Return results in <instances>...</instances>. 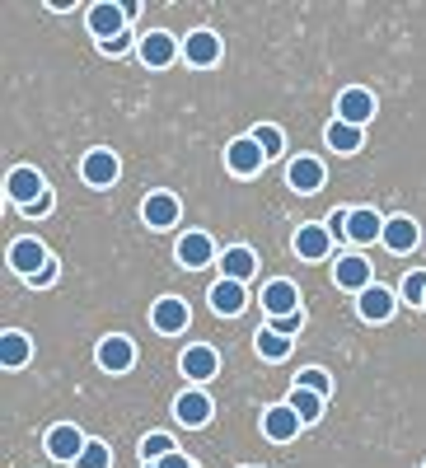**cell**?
<instances>
[{
    "instance_id": "836d02e7",
    "label": "cell",
    "mask_w": 426,
    "mask_h": 468,
    "mask_svg": "<svg viewBox=\"0 0 426 468\" xmlns=\"http://www.w3.org/2000/svg\"><path fill=\"white\" fill-rule=\"evenodd\" d=\"M408 304H426V271H408L403 277V291H399Z\"/></svg>"
},
{
    "instance_id": "f35d334b",
    "label": "cell",
    "mask_w": 426,
    "mask_h": 468,
    "mask_svg": "<svg viewBox=\"0 0 426 468\" xmlns=\"http://www.w3.org/2000/svg\"><path fill=\"white\" fill-rule=\"evenodd\" d=\"M154 468H192V459H187V454H178V450H174V454H169V459H160V463H154Z\"/></svg>"
},
{
    "instance_id": "3957f363",
    "label": "cell",
    "mask_w": 426,
    "mask_h": 468,
    "mask_svg": "<svg viewBox=\"0 0 426 468\" xmlns=\"http://www.w3.org/2000/svg\"><path fill=\"white\" fill-rule=\"evenodd\" d=\"M80 178L90 183V187H112V183H118L122 178V165H118V154H112V150H90L85 154V160H80Z\"/></svg>"
},
{
    "instance_id": "83f0119b",
    "label": "cell",
    "mask_w": 426,
    "mask_h": 468,
    "mask_svg": "<svg viewBox=\"0 0 426 468\" xmlns=\"http://www.w3.org/2000/svg\"><path fill=\"white\" fill-rule=\"evenodd\" d=\"M324 141H328V150H337V154H357L361 150V127H346V122H328V132H324Z\"/></svg>"
},
{
    "instance_id": "cb8c5ba5",
    "label": "cell",
    "mask_w": 426,
    "mask_h": 468,
    "mask_svg": "<svg viewBox=\"0 0 426 468\" xmlns=\"http://www.w3.org/2000/svg\"><path fill=\"white\" fill-rule=\"evenodd\" d=\"M346 239H357V244H375V239H384V220H379L370 207H357L352 220H346Z\"/></svg>"
},
{
    "instance_id": "277c9868",
    "label": "cell",
    "mask_w": 426,
    "mask_h": 468,
    "mask_svg": "<svg viewBox=\"0 0 426 468\" xmlns=\"http://www.w3.org/2000/svg\"><path fill=\"white\" fill-rule=\"evenodd\" d=\"M225 165H229V174L253 178V174L267 165V154H262V145H258L253 136H240V141H229V145H225Z\"/></svg>"
},
{
    "instance_id": "8fae6325",
    "label": "cell",
    "mask_w": 426,
    "mask_h": 468,
    "mask_svg": "<svg viewBox=\"0 0 426 468\" xmlns=\"http://www.w3.org/2000/svg\"><path fill=\"white\" fill-rule=\"evenodd\" d=\"M178 197L174 192H150V197L141 202V220L150 225V229H174L178 225Z\"/></svg>"
},
{
    "instance_id": "ba28073f",
    "label": "cell",
    "mask_w": 426,
    "mask_h": 468,
    "mask_svg": "<svg viewBox=\"0 0 426 468\" xmlns=\"http://www.w3.org/2000/svg\"><path fill=\"white\" fill-rule=\"evenodd\" d=\"M99 366L108 370V375H127L132 370V361H136V346H132V337H122V333H112V337H103L99 342Z\"/></svg>"
},
{
    "instance_id": "6da1fadb",
    "label": "cell",
    "mask_w": 426,
    "mask_h": 468,
    "mask_svg": "<svg viewBox=\"0 0 426 468\" xmlns=\"http://www.w3.org/2000/svg\"><path fill=\"white\" fill-rule=\"evenodd\" d=\"M90 33L99 37V43H112V37L127 33V10L118 5V0H99V5H90Z\"/></svg>"
},
{
    "instance_id": "5bb4252c",
    "label": "cell",
    "mask_w": 426,
    "mask_h": 468,
    "mask_svg": "<svg viewBox=\"0 0 426 468\" xmlns=\"http://www.w3.org/2000/svg\"><path fill=\"white\" fill-rule=\"evenodd\" d=\"M187 319H192V314H187V300H178V295H165V300H154V304H150V324L160 328V333H169V337L183 333Z\"/></svg>"
},
{
    "instance_id": "30bf717a",
    "label": "cell",
    "mask_w": 426,
    "mask_h": 468,
    "mask_svg": "<svg viewBox=\"0 0 426 468\" xmlns=\"http://www.w3.org/2000/svg\"><path fill=\"white\" fill-rule=\"evenodd\" d=\"M357 309H361V319L366 324H384V319H394V309H399V295L389 291V286H370V291H361L357 295Z\"/></svg>"
},
{
    "instance_id": "f1b7e54d",
    "label": "cell",
    "mask_w": 426,
    "mask_h": 468,
    "mask_svg": "<svg viewBox=\"0 0 426 468\" xmlns=\"http://www.w3.org/2000/svg\"><path fill=\"white\" fill-rule=\"evenodd\" d=\"M253 346H258L262 361H286L291 356V337H277L272 328H258L253 333Z\"/></svg>"
},
{
    "instance_id": "ffe728a7",
    "label": "cell",
    "mask_w": 426,
    "mask_h": 468,
    "mask_svg": "<svg viewBox=\"0 0 426 468\" xmlns=\"http://www.w3.org/2000/svg\"><path fill=\"white\" fill-rule=\"evenodd\" d=\"M244 304H249V291H244V282H216L211 286V309L220 319H235V314H244Z\"/></svg>"
},
{
    "instance_id": "9c48e42d",
    "label": "cell",
    "mask_w": 426,
    "mask_h": 468,
    "mask_svg": "<svg viewBox=\"0 0 426 468\" xmlns=\"http://www.w3.org/2000/svg\"><path fill=\"white\" fill-rule=\"evenodd\" d=\"M370 117H375V94H370V90H342V94H337V122L366 127Z\"/></svg>"
},
{
    "instance_id": "ab89813d",
    "label": "cell",
    "mask_w": 426,
    "mask_h": 468,
    "mask_svg": "<svg viewBox=\"0 0 426 468\" xmlns=\"http://www.w3.org/2000/svg\"><path fill=\"white\" fill-rule=\"evenodd\" d=\"M52 282H57V262H48V267L33 277V286H52Z\"/></svg>"
},
{
    "instance_id": "e575fe53",
    "label": "cell",
    "mask_w": 426,
    "mask_h": 468,
    "mask_svg": "<svg viewBox=\"0 0 426 468\" xmlns=\"http://www.w3.org/2000/svg\"><path fill=\"white\" fill-rule=\"evenodd\" d=\"M267 328H272L277 337H295V333L304 328V314H286V319H272V324H267Z\"/></svg>"
},
{
    "instance_id": "52a82bcc",
    "label": "cell",
    "mask_w": 426,
    "mask_h": 468,
    "mask_svg": "<svg viewBox=\"0 0 426 468\" xmlns=\"http://www.w3.org/2000/svg\"><path fill=\"white\" fill-rule=\"evenodd\" d=\"M211 262H216V239H211V234H202V229L183 234V239H178V267L202 271V267H211Z\"/></svg>"
},
{
    "instance_id": "5b68a950",
    "label": "cell",
    "mask_w": 426,
    "mask_h": 468,
    "mask_svg": "<svg viewBox=\"0 0 426 468\" xmlns=\"http://www.w3.org/2000/svg\"><path fill=\"white\" fill-rule=\"evenodd\" d=\"M300 412L291 408V403H272V408H267L262 412V436L267 441H277V445H286V441H295L300 436Z\"/></svg>"
},
{
    "instance_id": "e0dca14e",
    "label": "cell",
    "mask_w": 426,
    "mask_h": 468,
    "mask_svg": "<svg viewBox=\"0 0 426 468\" xmlns=\"http://www.w3.org/2000/svg\"><path fill=\"white\" fill-rule=\"evenodd\" d=\"M48 262H52V258H48V249L37 244V239H15V244H10V267L19 271V277H28V282H33Z\"/></svg>"
},
{
    "instance_id": "44dd1931",
    "label": "cell",
    "mask_w": 426,
    "mask_h": 468,
    "mask_svg": "<svg viewBox=\"0 0 426 468\" xmlns=\"http://www.w3.org/2000/svg\"><path fill=\"white\" fill-rule=\"evenodd\" d=\"M262 309L272 319H286V314H300V291L291 282H267L262 286Z\"/></svg>"
},
{
    "instance_id": "d6a6232c",
    "label": "cell",
    "mask_w": 426,
    "mask_h": 468,
    "mask_svg": "<svg viewBox=\"0 0 426 468\" xmlns=\"http://www.w3.org/2000/svg\"><path fill=\"white\" fill-rule=\"evenodd\" d=\"M295 384H300V388H314V394H324V399L333 394V379H328V375H324L319 366H309V370H300V375H295Z\"/></svg>"
},
{
    "instance_id": "f546056e",
    "label": "cell",
    "mask_w": 426,
    "mask_h": 468,
    "mask_svg": "<svg viewBox=\"0 0 426 468\" xmlns=\"http://www.w3.org/2000/svg\"><path fill=\"white\" fill-rule=\"evenodd\" d=\"M178 445H174V436H165V431H150L145 441H141V459L145 463H160V459H169Z\"/></svg>"
},
{
    "instance_id": "d6986e66",
    "label": "cell",
    "mask_w": 426,
    "mask_h": 468,
    "mask_svg": "<svg viewBox=\"0 0 426 468\" xmlns=\"http://www.w3.org/2000/svg\"><path fill=\"white\" fill-rule=\"evenodd\" d=\"M174 417H178V426H207L211 421V399L202 394V388H183V394L174 399Z\"/></svg>"
},
{
    "instance_id": "7402d4cb",
    "label": "cell",
    "mask_w": 426,
    "mask_h": 468,
    "mask_svg": "<svg viewBox=\"0 0 426 468\" xmlns=\"http://www.w3.org/2000/svg\"><path fill=\"white\" fill-rule=\"evenodd\" d=\"M85 445H90V441L75 431L70 421H61V426H52V431H48V454H52V459H70V463H75V459L85 454Z\"/></svg>"
},
{
    "instance_id": "d4e9b609",
    "label": "cell",
    "mask_w": 426,
    "mask_h": 468,
    "mask_svg": "<svg viewBox=\"0 0 426 468\" xmlns=\"http://www.w3.org/2000/svg\"><path fill=\"white\" fill-rule=\"evenodd\" d=\"M253 267H258V258H253V249H244V244L225 249V258H220L225 282H249V277H253Z\"/></svg>"
},
{
    "instance_id": "d590c367",
    "label": "cell",
    "mask_w": 426,
    "mask_h": 468,
    "mask_svg": "<svg viewBox=\"0 0 426 468\" xmlns=\"http://www.w3.org/2000/svg\"><path fill=\"white\" fill-rule=\"evenodd\" d=\"M346 220H352V211H346V207H337L324 225H328V234H346Z\"/></svg>"
},
{
    "instance_id": "7a4b0ae2",
    "label": "cell",
    "mask_w": 426,
    "mask_h": 468,
    "mask_svg": "<svg viewBox=\"0 0 426 468\" xmlns=\"http://www.w3.org/2000/svg\"><path fill=\"white\" fill-rule=\"evenodd\" d=\"M141 61L145 66H154V70H165V66H174L178 57H183V48H178V37L174 33H165V28H150L145 37H141Z\"/></svg>"
},
{
    "instance_id": "4fadbf2b",
    "label": "cell",
    "mask_w": 426,
    "mask_h": 468,
    "mask_svg": "<svg viewBox=\"0 0 426 468\" xmlns=\"http://www.w3.org/2000/svg\"><path fill=\"white\" fill-rule=\"evenodd\" d=\"M417 239H421V225L412 216H389V220H384V239L379 244L389 249V253H412Z\"/></svg>"
},
{
    "instance_id": "7c38bea8",
    "label": "cell",
    "mask_w": 426,
    "mask_h": 468,
    "mask_svg": "<svg viewBox=\"0 0 426 468\" xmlns=\"http://www.w3.org/2000/svg\"><path fill=\"white\" fill-rule=\"evenodd\" d=\"M333 282H337L342 291H357V295L375 286V282H370V262H366L361 253H346V258H337V262H333Z\"/></svg>"
},
{
    "instance_id": "603a6c76",
    "label": "cell",
    "mask_w": 426,
    "mask_h": 468,
    "mask_svg": "<svg viewBox=\"0 0 426 468\" xmlns=\"http://www.w3.org/2000/svg\"><path fill=\"white\" fill-rule=\"evenodd\" d=\"M216 366H220L216 346H187V351H183V361H178V370H183L192 384H207V379L216 375Z\"/></svg>"
},
{
    "instance_id": "9a60e30c",
    "label": "cell",
    "mask_w": 426,
    "mask_h": 468,
    "mask_svg": "<svg viewBox=\"0 0 426 468\" xmlns=\"http://www.w3.org/2000/svg\"><path fill=\"white\" fill-rule=\"evenodd\" d=\"M295 253H300L304 262H324V258L333 253L328 225H300V229H295Z\"/></svg>"
},
{
    "instance_id": "2e32d148",
    "label": "cell",
    "mask_w": 426,
    "mask_h": 468,
    "mask_svg": "<svg viewBox=\"0 0 426 468\" xmlns=\"http://www.w3.org/2000/svg\"><path fill=\"white\" fill-rule=\"evenodd\" d=\"M183 61L187 66H216L220 61V37L211 28H197L183 37Z\"/></svg>"
},
{
    "instance_id": "8992f818",
    "label": "cell",
    "mask_w": 426,
    "mask_h": 468,
    "mask_svg": "<svg viewBox=\"0 0 426 468\" xmlns=\"http://www.w3.org/2000/svg\"><path fill=\"white\" fill-rule=\"evenodd\" d=\"M5 187H10V202L24 211V207H33L37 197H48V178L37 174V169H10V178H5Z\"/></svg>"
},
{
    "instance_id": "4dcf8cb0",
    "label": "cell",
    "mask_w": 426,
    "mask_h": 468,
    "mask_svg": "<svg viewBox=\"0 0 426 468\" xmlns=\"http://www.w3.org/2000/svg\"><path fill=\"white\" fill-rule=\"evenodd\" d=\"M108 463H112V450H108L103 441H90V445H85V454L75 459V468H108Z\"/></svg>"
},
{
    "instance_id": "8d00e7d4",
    "label": "cell",
    "mask_w": 426,
    "mask_h": 468,
    "mask_svg": "<svg viewBox=\"0 0 426 468\" xmlns=\"http://www.w3.org/2000/svg\"><path fill=\"white\" fill-rule=\"evenodd\" d=\"M127 48H132V37H127V33H122V37H112V43H99V52H103V57H122Z\"/></svg>"
},
{
    "instance_id": "1f68e13d",
    "label": "cell",
    "mask_w": 426,
    "mask_h": 468,
    "mask_svg": "<svg viewBox=\"0 0 426 468\" xmlns=\"http://www.w3.org/2000/svg\"><path fill=\"white\" fill-rule=\"evenodd\" d=\"M253 141L262 145V154H267V160H277V154H282V145H286L282 127H258V132H253Z\"/></svg>"
},
{
    "instance_id": "484cf974",
    "label": "cell",
    "mask_w": 426,
    "mask_h": 468,
    "mask_svg": "<svg viewBox=\"0 0 426 468\" xmlns=\"http://www.w3.org/2000/svg\"><path fill=\"white\" fill-rule=\"evenodd\" d=\"M28 356H33V342H28L19 328H10L5 337H0V361H5V370H19V366H28Z\"/></svg>"
},
{
    "instance_id": "4316f807",
    "label": "cell",
    "mask_w": 426,
    "mask_h": 468,
    "mask_svg": "<svg viewBox=\"0 0 426 468\" xmlns=\"http://www.w3.org/2000/svg\"><path fill=\"white\" fill-rule=\"evenodd\" d=\"M286 403H291V408L300 412V421L309 426V421H319V417H324V403H328V399H324V394H314V388H300V384H295Z\"/></svg>"
},
{
    "instance_id": "74e56055",
    "label": "cell",
    "mask_w": 426,
    "mask_h": 468,
    "mask_svg": "<svg viewBox=\"0 0 426 468\" xmlns=\"http://www.w3.org/2000/svg\"><path fill=\"white\" fill-rule=\"evenodd\" d=\"M48 211H52V192H48V197H37L33 207H24V216H33V220H37V216H48Z\"/></svg>"
},
{
    "instance_id": "ac0fdd59",
    "label": "cell",
    "mask_w": 426,
    "mask_h": 468,
    "mask_svg": "<svg viewBox=\"0 0 426 468\" xmlns=\"http://www.w3.org/2000/svg\"><path fill=\"white\" fill-rule=\"evenodd\" d=\"M286 183L295 192H304V197H314V192L324 187V165L314 160V154H300V160L286 165Z\"/></svg>"
}]
</instances>
